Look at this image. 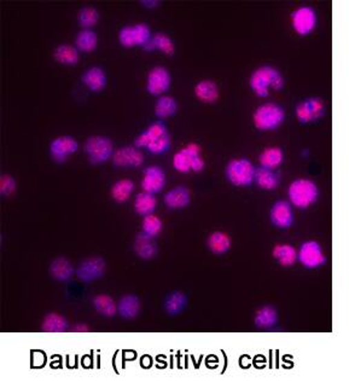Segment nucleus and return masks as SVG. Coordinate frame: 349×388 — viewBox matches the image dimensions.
<instances>
[{
    "label": "nucleus",
    "instance_id": "obj_1",
    "mask_svg": "<svg viewBox=\"0 0 349 388\" xmlns=\"http://www.w3.org/2000/svg\"><path fill=\"white\" fill-rule=\"evenodd\" d=\"M252 93L259 97H267L271 91L283 88L284 79L278 69L272 66H262L255 69L249 79Z\"/></svg>",
    "mask_w": 349,
    "mask_h": 388
},
{
    "label": "nucleus",
    "instance_id": "obj_18",
    "mask_svg": "<svg viewBox=\"0 0 349 388\" xmlns=\"http://www.w3.org/2000/svg\"><path fill=\"white\" fill-rule=\"evenodd\" d=\"M163 201L168 208H186L191 204V191L184 185H178L166 193Z\"/></svg>",
    "mask_w": 349,
    "mask_h": 388
},
{
    "label": "nucleus",
    "instance_id": "obj_20",
    "mask_svg": "<svg viewBox=\"0 0 349 388\" xmlns=\"http://www.w3.org/2000/svg\"><path fill=\"white\" fill-rule=\"evenodd\" d=\"M50 275L54 280L59 282H67L77 275V270L74 269L73 264L69 262L67 258L59 257L52 260L50 264Z\"/></svg>",
    "mask_w": 349,
    "mask_h": 388
},
{
    "label": "nucleus",
    "instance_id": "obj_41",
    "mask_svg": "<svg viewBox=\"0 0 349 388\" xmlns=\"http://www.w3.org/2000/svg\"><path fill=\"white\" fill-rule=\"evenodd\" d=\"M16 180L10 175H3L0 178V194L11 196L16 191Z\"/></svg>",
    "mask_w": 349,
    "mask_h": 388
},
{
    "label": "nucleus",
    "instance_id": "obj_24",
    "mask_svg": "<svg viewBox=\"0 0 349 388\" xmlns=\"http://www.w3.org/2000/svg\"><path fill=\"white\" fill-rule=\"evenodd\" d=\"M188 304H189V298L185 293L180 291H170L163 301V309L166 313L170 316H179L186 310Z\"/></svg>",
    "mask_w": 349,
    "mask_h": 388
},
{
    "label": "nucleus",
    "instance_id": "obj_25",
    "mask_svg": "<svg viewBox=\"0 0 349 388\" xmlns=\"http://www.w3.org/2000/svg\"><path fill=\"white\" fill-rule=\"evenodd\" d=\"M231 237L223 231H214L207 238V247L215 255L226 254L231 249Z\"/></svg>",
    "mask_w": 349,
    "mask_h": 388
},
{
    "label": "nucleus",
    "instance_id": "obj_22",
    "mask_svg": "<svg viewBox=\"0 0 349 388\" xmlns=\"http://www.w3.org/2000/svg\"><path fill=\"white\" fill-rule=\"evenodd\" d=\"M148 52L159 51L166 56H173L175 54V44L170 35L159 32L152 35L150 41L143 48Z\"/></svg>",
    "mask_w": 349,
    "mask_h": 388
},
{
    "label": "nucleus",
    "instance_id": "obj_11",
    "mask_svg": "<svg viewBox=\"0 0 349 388\" xmlns=\"http://www.w3.org/2000/svg\"><path fill=\"white\" fill-rule=\"evenodd\" d=\"M112 160L119 168H137L144 164V154L136 146H121L115 151Z\"/></svg>",
    "mask_w": 349,
    "mask_h": 388
},
{
    "label": "nucleus",
    "instance_id": "obj_9",
    "mask_svg": "<svg viewBox=\"0 0 349 388\" xmlns=\"http://www.w3.org/2000/svg\"><path fill=\"white\" fill-rule=\"evenodd\" d=\"M297 254L299 262L307 269H318L323 266L326 262L323 248L317 241H306L302 243Z\"/></svg>",
    "mask_w": 349,
    "mask_h": 388
},
{
    "label": "nucleus",
    "instance_id": "obj_42",
    "mask_svg": "<svg viewBox=\"0 0 349 388\" xmlns=\"http://www.w3.org/2000/svg\"><path fill=\"white\" fill-rule=\"evenodd\" d=\"M141 4L148 8V9H154V8L159 6L160 1H157V0H143Z\"/></svg>",
    "mask_w": 349,
    "mask_h": 388
},
{
    "label": "nucleus",
    "instance_id": "obj_38",
    "mask_svg": "<svg viewBox=\"0 0 349 388\" xmlns=\"http://www.w3.org/2000/svg\"><path fill=\"white\" fill-rule=\"evenodd\" d=\"M99 21V12L93 6H83L81 10L79 11L78 22L79 25L83 27V30H92L94 26L97 25Z\"/></svg>",
    "mask_w": 349,
    "mask_h": 388
},
{
    "label": "nucleus",
    "instance_id": "obj_19",
    "mask_svg": "<svg viewBox=\"0 0 349 388\" xmlns=\"http://www.w3.org/2000/svg\"><path fill=\"white\" fill-rule=\"evenodd\" d=\"M155 238L148 236L146 233H138L133 243V251L137 254V257L141 258L143 260H150L157 255L159 248L154 242Z\"/></svg>",
    "mask_w": 349,
    "mask_h": 388
},
{
    "label": "nucleus",
    "instance_id": "obj_2",
    "mask_svg": "<svg viewBox=\"0 0 349 388\" xmlns=\"http://www.w3.org/2000/svg\"><path fill=\"white\" fill-rule=\"evenodd\" d=\"M289 202L297 208H308L318 201L319 189L313 180H296L291 183L288 189Z\"/></svg>",
    "mask_w": 349,
    "mask_h": 388
},
{
    "label": "nucleus",
    "instance_id": "obj_14",
    "mask_svg": "<svg viewBox=\"0 0 349 388\" xmlns=\"http://www.w3.org/2000/svg\"><path fill=\"white\" fill-rule=\"evenodd\" d=\"M291 23L297 35H310L317 26V14L310 6H301L292 12Z\"/></svg>",
    "mask_w": 349,
    "mask_h": 388
},
{
    "label": "nucleus",
    "instance_id": "obj_8",
    "mask_svg": "<svg viewBox=\"0 0 349 388\" xmlns=\"http://www.w3.org/2000/svg\"><path fill=\"white\" fill-rule=\"evenodd\" d=\"M107 271V262L101 257L86 258L79 264L77 277L83 283H92L104 276Z\"/></svg>",
    "mask_w": 349,
    "mask_h": 388
},
{
    "label": "nucleus",
    "instance_id": "obj_7",
    "mask_svg": "<svg viewBox=\"0 0 349 388\" xmlns=\"http://www.w3.org/2000/svg\"><path fill=\"white\" fill-rule=\"evenodd\" d=\"M172 75L163 66H155L148 72L146 88L151 96L161 97L170 90Z\"/></svg>",
    "mask_w": 349,
    "mask_h": 388
},
{
    "label": "nucleus",
    "instance_id": "obj_40",
    "mask_svg": "<svg viewBox=\"0 0 349 388\" xmlns=\"http://www.w3.org/2000/svg\"><path fill=\"white\" fill-rule=\"evenodd\" d=\"M170 146H172V138H170V135H166V136L160 138L159 141H156L155 143H152L150 146L146 148V151L151 153V154H155V155H161V154H165L167 151H170Z\"/></svg>",
    "mask_w": 349,
    "mask_h": 388
},
{
    "label": "nucleus",
    "instance_id": "obj_27",
    "mask_svg": "<svg viewBox=\"0 0 349 388\" xmlns=\"http://www.w3.org/2000/svg\"><path fill=\"white\" fill-rule=\"evenodd\" d=\"M98 35L92 30H81L75 37V48L83 54H92L98 48Z\"/></svg>",
    "mask_w": 349,
    "mask_h": 388
},
{
    "label": "nucleus",
    "instance_id": "obj_6",
    "mask_svg": "<svg viewBox=\"0 0 349 388\" xmlns=\"http://www.w3.org/2000/svg\"><path fill=\"white\" fill-rule=\"evenodd\" d=\"M85 153L88 159L93 165L106 164L112 159L114 155V144L109 137L92 136L85 142Z\"/></svg>",
    "mask_w": 349,
    "mask_h": 388
},
{
    "label": "nucleus",
    "instance_id": "obj_5",
    "mask_svg": "<svg viewBox=\"0 0 349 388\" xmlns=\"http://www.w3.org/2000/svg\"><path fill=\"white\" fill-rule=\"evenodd\" d=\"M257 168L247 157H238L226 166V178L235 186H249L254 183Z\"/></svg>",
    "mask_w": 349,
    "mask_h": 388
},
{
    "label": "nucleus",
    "instance_id": "obj_26",
    "mask_svg": "<svg viewBox=\"0 0 349 388\" xmlns=\"http://www.w3.org/2000/svg\"><path fill=\"white\" fill-rule=\"evenodd\" d=\"M178 108L179 106L174 97L163 95L156 99L154 113H155L156 117H159L160 120H166V119L174 117L175 114L178 113Z\"/></svg>",
    "mask_w": 349,
    "mask_h": 388
},
{
    "label": "nucleus",
    "instance_id": "obj_16",
    "mask_svg": "<svg viewBox=\"0 0 349 388\" xmlns=\"http://www.w3.org/2000/svg\"><path fill=\"white\" fill-rule=\"evenodd\" d=\"M168 133H170L168 128L162 120L152 122L149 126L146 127L144 131L141 132L139 136L137 137L134 146L139 149H141V148H146V149L150 144L159 141L160 138L168 135Z\"/></svg>",
    "mask_w": 349,
    "mask_h": 388
},
{
    "label": "nucleus",
    "instance_id": "obj_35",
    "mask_svg": "<svg viewBox=\"0 0 349 388\" xmlns=\"http://www.w3.org/2000/svg\"><path fill=\"white\" fill-rule=\"evenodd\" d=\"M283 161H284V153L281 148H277V146L266 148L259 156L260 166L265 168H271V170H276L278 166L283 164Z\"/></svg>",
    "mask_w": 349,
    "mask_h": 388
},
{
    "label": "nucleus",
    "instance_id": "obj_21",
    "mask_svg": "<svg viewBox=\"0 0 349 388\" xmlns=\"http://www.w3.org/2000/svg\"><path fill=\"white\" fill-rule=\"evenodd\" d=\"M141 311V301L139 298L133 294L122 296L117 301V313L125 320H134Z\"/></svg>",
    "mask_w": 349,
    "mask_h": 388
},
{
    "label": "nucleus",
    "instance_id": "obj_28",
    "mask_svg": "<svg viewBox=\"0 0 349 388\" xmlns=\"http://www.w3.org/2000/svg\"><path fill=\"white\" fill-rule=\"evenodd\" d=\"M278 322V312L273 306H262L254 316V324L260 329H271Z\"/></svg>",
    "mask_w": 349,
    "mask_h": 388
},
{
    "label": "nucleus",
    "instance_id": "obj_4",
    "mask_svg": "<svg viewBox=\"0 0 349 388\" xmlns=\"http://www.w3.org/2000/svg\"><path fill=\"white\" fill-rule=\"evenodd\" d=\"M286 120L284 109L277 103H265L257 108L252 122L259 131H275Z\"/></svg>",
    "mask_w": 349,
    "mask_h": 388
},
{
    "label": "nucleus",
    "instance_id": "obj_10",
    "mask_svg": "<svg viewBox=\"0 0 349 388\" xmlns=\"http://www.w3.org/2000/svg\"><path fill=\"white\" fill-rule=\"evenodd\" d=\"M167 183L166 172L162 167L157 165L148 166L143 171V178H141V186L143 191L149 194H160L165 189Z\"/></svg>",
    "mask_w": 349,
    "mask_h": 388
},
{
    "label": "nucleus",
    "instance_id": "obj_33",
    "mask_svg": "<svg viewBox=\"0 0 349 388\" xmlns=\"http://www.w3.org/2000/svg\"><path fill=\"white\" fill-rule=\"evenodd\" d=\"M272 254L281 266H292L299 260L297 251L292 246L286 244V243L277 244L276 247L273 248Z\"/></svg>",
    "mask_w": 349,
    "mask_h": 388
},
{
    "label": "nucleus",
    "instance_id": "obj_36",
    "mask_svg": "<svg viewBox=\"0 0 349 388\" xmlns=\"http://www.w3.org/2000/svg\"><path fill=\"white\" fill-rule=\"evenodd\" d=\"M93 309L104 317H114L117 315V301L108 294H98L92 299Z\"/></svg>",
    "mask_w": 349,
    "mask_h": 388
},
{
    "label": "nucleus",
    "instance_id": "obj_32",
    "mask_svg": "<svg viewBox=\"0 0 349 388\" xmlns=\"http://www.w3.org/2000/svg\"><path fill=\"white\" fill-rule=\"evenodd\" d=\"M254 183H257V186L263 190L276 189L279 184V175L276 171L260 166V168H257L255 172Z\"/></svg>",
    "mask_w": 349,
    "mask_h": 388
},
{
    "label": "nucleus",
    "instance_id": "obj_17",
    "mask_svg": "<svg viewBox=\"0 0 349 388\" xmlns=\"http://www.w3.org/2000/svg\"><path fill=\"white\" fill-rule=\"evenodd\" d=\"M81 81L88 90L92 93H101L107 88L108 75L102 67L93 66L90 67L81 77Z\"/></svg>",
    "mask_w": 349,
    "mask_h": 388
},
{
    "label": "nucleus",
    "instance_id": "obj_13",
    "mask_svg": "<svg viewBox=\"0 0 349 388\" xmlns=\"http://www.w3.org/2000/svg\"><path fill=\"white\" fill-rule=\"evenodd\" d=\"M324 103L317 97L306 98L296 107V117L302 124L318 122L324 117Z\"/></svg>",
    "mask_w": 349,
    "mask_h": 388
},
{
    "label": "nucleus",
    "instance_id": "obj_23",
    "mask_svg": "<svg viewBox=\"0 0 349 388\" xmlns=\"http://www.w3.org/2000/svg\"><path fill=\"white\" fill-rule=\"evenodd\" d=\"M194 93L199 102L208 103V104L217 102L220 95L218 84L210 79H204L196 84Z\"/></svg>",
    "mask_w": 349,
    "mask_h": 388
},
{
    "label": "nucleus",
    "instance_id": "obj_37",
    "mask_svg": "<svg viewBox=\"0 0 349 388\" xmlns=\"http://www.w3.org/2000/svg\"><path fill=\"white\" fill-rule=\"evenodd\" d=\"M163 230V222L161 220L159 215L154 214H149L146 217H143V222H141V233H146L150 237L156 238L160 236V233Z\"/></svg>",
    "mask_w": 349,
    "mask_h": 388
},
{
    "label": "nucleus",
    "instance_id": "obj_12",
    "mask_svg": "<svg viewBox=\"0 0 349 388\" xmlns=\"http://www.w3.org/2000/svg\"><path fill=\"white\" fill-rule=\"evenodd\" d=\"M79 151V143L74 137H56L50 143V155L59 164H63Z\"/></svg>",
    "mask_w": 349,
    "mask_h": 388
},
{
    "label": "nucleus",
    "instance_id": "obj_29",
    "mask_svg": "<svg viewBox=\"0 0 349 388\" xmlns=\"http://www.w3.org/2000/svg\"><path fill=\"white\" fill-rule=\"evenodd\" d=\"M133 191H134V182L128 178H123V180H117L112 184L110 195H112V200L117 204H125L130 200Z\"/></svg>",
    "mask_w": 349,
    "mask_h": 388
},
{
    "label": "nucleus",
    "instance_id": "obj_3",
    "mask_svg": "<svg viewBox=\"0 0 349 388\" xmlns=\"http://www.w3.org/2000/svg\"><path fill=\"white\" fill-rule=\"evenodd\" d=\"M202 149L197 143H189L175 153L172 165L180 173H189L191 171L201 172L206 167V161L202 157Z\"/></svg>",
    "mask_w": 349,
    "mask_h": 388
},
{
    "label": "nucleus",
    "instance_id": "obj_30",
    "mask_svg": "<svg viewBox=\"0 0 349 388\" xmlns=\"http://www.w3.org/2000/svg\"><path fill=\"white\" fill-rule=\"evenodd\" d=\"M54 57L59 64L63 66H75L80 61V51L75 48V45H59L54 49Z\"/></svg>",
    "mask_w": 349,
    "mask_h": 388
},
{
    "label": "nucleus",
    "instance_id": "obj_43",
    "mask_svg": "<svg viewBox=\"0 0 349 388\" xmlns=\"http://www.w3.org/2000/svg\"><path fill=\"white\" fill-rule=\"evenodd\" d=\"M75 330H77V331H88V330H90V328H88V325L80 324L77 325V328H75Z\"/></svg>",
    "mask_w": 349,
    "mask_h": 388
},
{
    "label": "nucleus",
    "instance_id": "obj_15",
    "mask_svg": "<svg viewBox=\"0 0 349 388\" xmlns=\"http://www.w3.org/2000/svg\"><path fill=\"white\" fill-rule=\"evenodd\" d=\"M270 219L276 228H290L295 220L292 204L289 201H283V200L277 201L276 204L272 206Z\"/></svg>",
    "mask_w": 349,
    "mask_h": 388
},
{
    "label": "nucleus",
    "instance_id": "obj_39",
    "mask_svg": "<svg viewBox=\"0 0 349 388\" xmlns=\"http://www.w3.org/2000/svg\"><path fill=\"white\" fill-rule=\"evenodd\" d=\"M132 28H133V35H134L136 46L144 48L150 41L151 38H152L150 27L144 23V22H139V23H136V25H132Z\"/></svg>",
    "mask_w": 349,
    "mask_h": 388
},
{
    "label": "nucleus",
    "instance_id": "obj_31",
    "mask_svg": "<svg viewBox=\"0 0 349 388\" xmlns=\"http://www.w3.org/2000/svg\"><path fill=\"white\" fill-rule=\"evenodd\" d=\"M156 208H157L156 195L149 194L146 191H141L137 195L134 200V211L137 214H139L141 217H146L149 214L155 213Z\"/></svg>",
    "mask_w": 349,
    "mask_h": 388
},
{
    "label": "nucleus",
    "instance_id": "obj_34",
    "mask_svg": "<svg viewBox=\"0 0 349 388\" xmlns=\"http://www.w3.org/2000/svg\"><path fill=\"white\" fill-rule=\"evenodd\" d=\"M41 329L46 333H64L69 329L68 320L64 316L51 312L45 316L41 323Z\"/></svg>",
    "mask_w": 349,
    "mask_h": 388
}]
</instances>
